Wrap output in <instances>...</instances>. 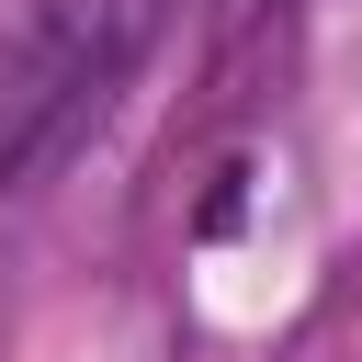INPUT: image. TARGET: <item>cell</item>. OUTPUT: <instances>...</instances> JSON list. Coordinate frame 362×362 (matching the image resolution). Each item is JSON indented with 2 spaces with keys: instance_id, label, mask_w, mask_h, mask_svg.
Listing matches in <instances>:
<instances>
[{
  "instance_id": "obj_1",
  "label": "cell",
  "mask_w": 362,
  "mask_h": 362,
  "mask_svg": "<svg viewBox=\"0 0 362 362\" xmlns=\"http://www.w3.org/2000/svg\"><path fill=\"white\" fill-rule=\"evenodd\" d=\"M158 23L170 0H0V192H23L102 124Z\"/></svg>"
}]
</instances>
